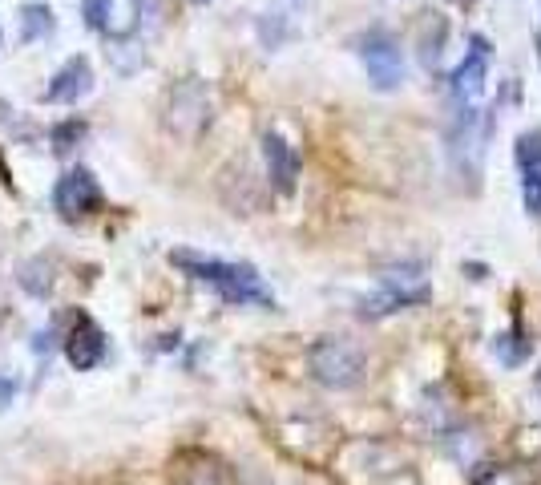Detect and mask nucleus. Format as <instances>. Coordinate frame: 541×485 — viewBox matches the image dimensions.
I'll return each mask as SVG.
<instances>
[{"label":"nucleus","mask_w":541,"mask_h":485,"mask_svg":"<svg viewBox=\"0 0 541 485\" xmlns=\"http://www.w3.org/2000/svg\"><path fill=\"white\" fill-rule=\"evenodd\" d=\"M170 263L178 271H186L190 279H202V283H214L223 291V300L231 304H271L263 291H259V271L251 263H223V259H202L194 251H170Z\"/></svg>","instance_id":"nucleus-1"},{"label":"nucleus","mask_w":541,"mask_h":485,"mask_svg":"<svg viewBox=\"0 0 541 485\" xmlns=\"http://www.w3.org/2000/svg\"><path fill=\"white\" fill-rule=\"evenodd\" d=\"M307 364H311V376L328 388H356L364 380V352L340 336H323L311 348Z\"/></svg>","instance_id":"nucleus-2"},{"label":"nucleus","mask_w":541,"mask_h":485,"mask_svg":"<svg viewBox=\"0 0 541 485\" xmlns=\"http://www.w3.org/2000/svg\"><path fill=\"white\" fill-rule=\"evenodd\" d=\"M210 118V97L202 89V81H182L174 93H170V114H166V126L178 134V138H194Z\"/></svg>","instance_id":"nucleus-3"},{"label":"nucleus","mask_w":541,"mask_h":485,"mask_svg":"<svg viewBox=\"0 0 541 485\" xmlns=\"http://www.w3.org/2000/svg\"><path fill=\"white\" fill-rule=\"evenodd\" d=\"M360 57H364V69H368L372 89L392 93V89L404 81V57H400V45H396L392 37L372 33V37L360 45Z\"/></svg>","instance_id":"nucleus-4"},{"label":"nucleus","mask_w":541,"mask_h":485,"mask_svg":"<svg viewBox=\"0 0 541 485\" xmlns=\"http://www.w3.org/2000/svg\"><path fill=\"white\" fill-rule=\"evenodd\" d=\"M101 203V190H97V182H93V174L89 170H69L61 182H57V190H53V207L61 211V215H89L93 207Z\"/></svg>","instance_id":"nucleus-5"},{"label":"nucleus","mask_w":541,"mask_h":485,"mask_svg":"<svg viewBox=\"0 0 541 485\" xmlns=\"http://www.w3.org/2000/svg\"><path fill=\"white\" fill-rule=\"evenodd\" d=\"M65 356H69V364L77 368V372H89V368H97L101 364V356H105V336H101V328L93 324V320H77V328L69 332V340H65Z\"/></svg>","instance_id":"nucleus-6"},{"label":"nucleus","mask_w":541,"mask_h":485,"mask_svg":"<svg viewBox=\"0 0 541 485\" xmlns=\"http://www.w3.org/2000/svg\"><path fill=\"white\" fill-rule=\"evenodd\" d=\"M89 85H93V69H89V61H85V57H73V61H65V65H61V73H57V77H53V85L45 89V102L69 106V102H77V97H85V93H89Z\"/></svg>","instance_id":"nucleus-7"},{"label":"nucleus","mask_w":541,"mask_h":485,"mask_svg":"<svg viewBox=\"0 0 541 485\" xmlns=\"http://www.w3.org/2000/svg\"><path fill=\"white\" fill-rule=\"evenodd\" d=\"M263 158H267V174H271L275 190L279 194H291L295 190V178H299V154L279 134H267L263 138Z\"/></svg>","instance_id":"nucleus-8"},{"label":"nucleus","mask_w":541,"mask_h":485,"mask_svg":"<svg viewBox=\"0 0 541 485\" xmlns=\"http://www.w3.org/2000/svg\"><path fill=\"white\" fill-rule=\"evenodd\" d=\"M380 287H388L392 296L408 308V304H424L428 300V279L420 267H392L380 275Z\"/></svg>","instance_id":"nucleus-9"},{"label":"nucleus","mask_w":541,"mask_h":485,"mask_svg":"<svg viewBox=\"0 0 541 485\" xmlns=\"http://www.w3.org/2000/svg\"><path fill=\"white\" fill-rule=\"evenodd\" d=\"M485 69H489V53H485V41H477V53H469L461 61V69L453 73V89L461 102H477L485 93Z\"/></svg>","instance_id":"nucleus-10"},{"label":"nucleus","mask_w":541,"mask_h":485,"mask_svg":"<svg viewBox=\"0 0 541 485\" xmlns=\"http://www.w3.org/2000/svg\"><path fill=\"white\" fill-rule=\"evenodd\" d=\"M53 33V13H49V5H25L21 9V37L25 41H41V37H49Z\"/></svg>","instance_id":"nucleus-11"},{"label":"nucleus","mask_w":541,"mask_h":485,"mask_svg":"<svg viewBox=\"0 0 541 485\" xmlns=\"http://www.w3.org/2000/svg\"><path fill=\"white\" fill-rule=\"evenodd\" d=\"M513 154H517V166H521L525 174H537V170H541V130L521 134Z\"/></svg>","instance_id":"nucleus-12"},{"label":"nucleus","mask_w":541,"mask_h":485,"mask_svg":"<svg viewBox=\"0 0 541 485\" xmlns=\"http://www.w3.org/2000/svg\"><path fill=\"white\" fill-rule=\"evenodd\" d=\"M81 134H85V126H81V122H65V126H57V130H53V150H61V154H65V150H73V142H77Z\"/></svg>","instance_id":"nucleus-13"},{"label":"nucleus","mask_w":541,"mask_h":485,"mask_svg":"<svg viewBox=\"0 0 541 485\" xmlns=\"http://www.w3.org/2000/svg\"><path fill=\"white\" fill-rule=\"evenodd\" d=\"M110 5H114V0H85V25H89V29H105Z\"/></svg>","instance_id":"nucleus-14"},{"label":"nucleus","mask_w":541,"mask_h":485,"mask_svg":"<svg viewBox=\"0 0 541 485\" xmlns=\"http://www.w3.org/2000/svg\"><path fill=\"white\" fill-rule=\"evenodd\" d=\"M497 356H501L505 364H517V360L525 356V344H521V336H501V344H497Z\"/></svg>","instance_id":"nucleus-15"},{"label":"nucleus","mask_w":541,"mask_h":485,"mask_svg":"<svg viewBox=\"0 0 541 485\" xmlns=\"http://www.w3.org/2000/svg\"><path fill=\"white\" fill-rule=\"evenodd\" d=\"M525 207H529L533 215H541V170L525 178Z\"/></svg>","instance_id":"nucleus-16"},{"label":"nucleus","mask_w":541,"mask_h":485,"mask_svg":"<svg viewBox=\"0 0 541 485\" xmlns=\"http://www.w3.org/2000/svg\"><path fill=\"white\" fill-rule=\"evenodd\" d=\"M13 397H17V384H13L9 376H0V409L13 405Z\"/></svg>","instance_id":"nucleus-17"},{"label":"nucleus","mask_w":541,"mask_h":485,"mask_svg":"<svg viewBox=\"0 0 541 485\" xmlns=\"http://www.w3.org/2000/svg\"><path fill=\"white\" fill-rule=\"evenodd\" d=\"M49 348H53V332H37V352L49 356Z\"/></svg>","instance_id":"nucleus-18"}]
</instances>
